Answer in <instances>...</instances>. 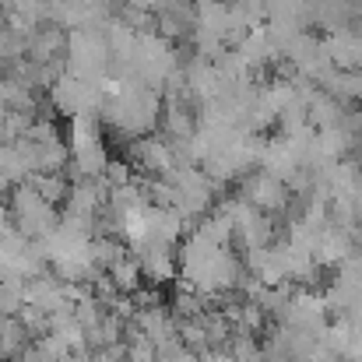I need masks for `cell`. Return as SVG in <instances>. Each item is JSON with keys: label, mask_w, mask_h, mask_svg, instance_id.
<instances>
[{"label": "cell", "mask_w": 362, "mask_h": 362, "mask_svg": "<svg viewBox=\"0 0 362 362\" xmlns=\"http://www.w3.org/2000/svg\"><path fill=\"white\" fill-rule=\"evenodd\" d=\"M11 190H14V183L0 173V204H4V201H11Z\"/></svg>", "instance_id": "obj_11"}, {"label": "cell", "mask_w": 362, "mask_h": 362, "mask_svg": "<svg viewBox=\"0 0 362 362\" xmlns=\"http://www.w3.org/2000/svg\"><path fill=\"white\" fill-rule=\"evenodd\" d=\"M7 211H11V222H14V229L25 236V240H46L49 233H57V226H60V211L46 201V197H39L28 183H18L14 190H11V201H7Z\"/></svg>", "instance_id": "obj_1"}, {"label": "cell", "mask_w": 362, "mask_h": 362, "mask_svg": "<svg viewBox=\"0 0 362 362\" xmlns=\"http://www.w3.org/2000/svg\"><path fill=\"white\" fill-rule=\"evenodd\" d=\"M110 278H113V285L120 288L123 296H134V292H141V278H144V271H141V260L137 257H120L113 267H110Z\"/></svg>", "instance_id": "obj_8"}, {"label": "cell", "mask_w": 362, "mask_h": 362, "mask_svg": "<svg viewBox=\"0 0 362 362\" xmlns=\"http://www.w3.org/2000/svg\"><path fill=\"white\" fill-rule=\"evenodd\" d=\"M127 7H141V11H151V7H158L162 0H123Z\"/></svg>", "instance_id": "obj_12"}, {"label": "cell", "mask_w": 362, "mask_h": 362, "mask_svg": "<svg viewBox=\"0 0 362 362\" xmlns=\"http://www.w3.org/2000/svg\"><path fill=\"white\" fill-rule=\"evenodd\" d=\"M39 197H46L53 208L57 204H67V194H71V180L64 176V173H35V176H28L25 180Z\"/></svg>", "instance_id": "obj_7"}, {"label": "cell", "mask_w": 362, "mask_h": 362, "mask_svg": "<svg viewBox=\"0 0 362 362\" xmlns=\"http://www.w3.org/2000/svg\"><path fill=\"white\" fill-rule=\"evenodd\" d=\"M25 306H28V299H25V281H21V278L0 281V320L18 317Z\"/></svg>", "instance_id": "obj_9"}, {"label": "cell", "mask_w": 362, "mask_h": 362, "mask_svg": "<svg viewBox=\"0 0 362 362\" xmlns=\"http://www.w3.org/2000/svg\"><path fill=\"white\" fill-rule=\"evenodd\" d=\"M18 320H21V327L28 331V338H32V341L49 334V313H46V310H39V306H25V310L18 313Z\"/></svg>", "instance_id": "obj_10"}, {"label": "cell", "mask_w": 362, "mask_h": 362, "mask_svg": "<svg viewBox=\"0 0 362 362\" xmlns=\"http://www.w3.org/2000/svg\"><path fill=\"white\" fill-rule=\"evenodd\" d=\"M67 39H71V32H64L60 25H42V28L32 35L28 57H32L35 64H57V60H67Z\"/></svg>", "instance_id": "obj_3"}, {"label": "cell", "mask_w": 362, "mask_h": 362, "mask_svg": "<svg viewBox=\"0 0 362 362\" xmlns=\"http://www.w3.org/2000/svg\"><path fill=\"white\" fill-rule=\"evenodd\" d=\"M246 204H253L257 211H278V208H285V201H288V187L278 180V176H271V173H264V176H253L250 183H246Z\"/></svg>", "instance_id": "obj_4"}, {"label": "cell", "mask_w": 362, "mask_h": 362, "mask_svg": "<svg viewBox=\"0 0 362 362\" xmlns=\"http://www.w3.org/2000/svg\"><path fill=\"white\" fill-rule=\"evenodd\" d=\"M25 299H28V306H39L46 313H57V310L71 306L67 296H64V281L53 271H42L32 281H25Z\"/></svg>", "instance_id": "obj_2"}, {"label": "cell", "mask_w": 362, "mask_h": 362, "mask_svg": "<svg viewBox=\"0 0 362 362\" xmlns=\"http://www.w3.org/2000/svg\"><path fill=\"white\" fill-rule=\"evenodd\" d=\"M141 260V271L148 281H173L176 278V260H173V250L169 246H148L144 253H137Z\"/></svg>", "instance_id": "obj_5"}, {"label": "cell", "mask_w": 362, "mask_h": 362, "mask_svg": "<svg viewBox=\"0 0 362 362\" xmlns=\"http://www.w3.org/2000/svg\"><path fill=\"white\" fill-rule=\"evenodd\" d=\"M28 345H32V338L21 327L18 317L0 320V362H21V356L28 352Z\"/></svg>", "instance_id": "obj_6"}]
</instances>
